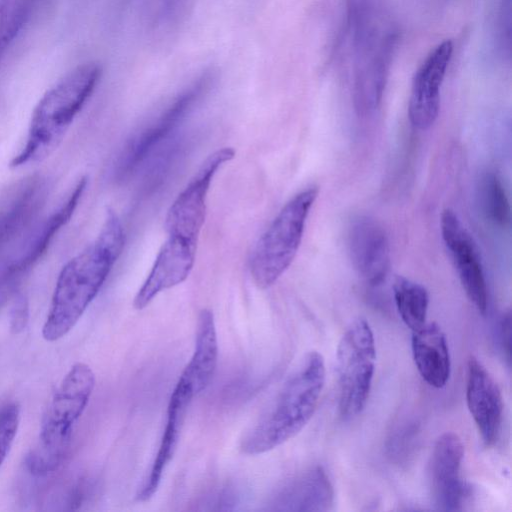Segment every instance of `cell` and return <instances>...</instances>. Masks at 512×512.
I'll return each mask as SVG.
<instances>
[{"label":"cell","mask_w":512,"mask_h":512,"mask_svg":"<svg viewBox=\"0 0 512 512\" xmlns=\"http://www.w3.org/2000/svg\"><path fill=\"white\" fill-rule=\"evenodd\" d=\"M125 234L117 214L108 210L96 239L61 269L42 337L55 342L67 335L95 299L121 255Z\"/></svg>","instance_id":"cell-1"},{"label":"cell","mask_w":512,"mask_h":512,"mask_svg":"<svg viewBox=\"0 0 512 512\" xmlns=\"http://www.w3.org/2000/svg\"><path fill=\"white\" fill-rule=\"evenodd\" d=\"M325 361L317 351L308 352L285 381L276 398L246 432L240 450L260 455L296 436L312 418L324 388Z\"/></svg>","instance_id":"cell-2"},{"label":"cell","mask_w":512,"mask_h":512,"mask_svg":"<svg viewBox=\"0 0 512 512\" xmlns=\"http://www.w3.org/2000/svg\"><path fill=\"white\" fill-rule=\"evenodd\" d=\"M102 75L96 62L78 65L40 98L31 114L25 142L10 166L43 161L62 142L74 119L95 91Z\"/></svg>","instance_id":"cell-3"},{"label":"cell","mask_w":512,"mask_h":512,"mask_svg":"<svg viewBox=\"0 0 512 512\" xmlns=\"http://www.w3.org/2000/svg\"><path fill=\"white\" fill-rule=\"evenodd\" d=\"M94 387V372L83 362L72 365L62 378L43 415L38 443L28 458L33 473L46 475L61 465Z\"/></svg>","instance_id":"cell-4"},{"label":"cell","mask_w":512,"mask_h":512,"mask_svg":"<svg viewBox=\"0 0 512 512\" xmlns=\"http://www.w3.org/2000/svg\"><path fill=\"white\" fill-rule=\"evenodd\" d=\"M317 195L318 188L314 186L296 194L258 240L250 260V273L260 289L272 286L293 262Z\"/></svg>","instance_id":"cell-5"},{"label":"cell","mask_w":512,"mask_h":512,"mask_svg":"<svg viewBox=\"0 0 512 512\" xmlns=\"http://www.w3.org/2000/svg\"><path fill=\"white\" fill-rule=\"evenodd\" d=\"M376 347L369 323L359 318L342 335L336 351L339 412L345 419L365 407L375 371Z\"/></svg>","instance_id":"cell-6"},{"label":"cell","mask_w":512,"mask_h":512,"mask_svg":"<svg viewBox=\"0 0 512 512\" xmlns=\"http://www.w3.org/2000/svg\"><path fill=\"white\" fill-rule=\"evenodd\" d=\"M211 81V74L201 76L127 141L115 164V177L118 180L129 177L172 137L173 132L208 91Z\"/></svg>","instance_id":"cell-7"},{"label":"cell","mask_w":512,"mask_h":512,"mask_svg":"<svg viewBox=\"0 0 512 512\" xmlns=\"http://www.w3.org/2000/svg\"><path fill=\"white\" fill-rule=\"evenodd\" d=\"M87 183V177H81L60 205L35 227L15 254L0 267V306L16 291L70 221Z\"/></svg>","instance_id":"cell-8"},{"label":"cell","mask_w":512,"mask_h":512,"mask_svg":"<svg viewBox=\"0 0 512 512\" xmlns=\"http://www.w3.org/2000/svg\"><path fill=\"white\" fill-rule=\"evenodd\" d=\"M234 155L233 148L224 147L205 159L167 212L165 228L168 237L198 243L205 222L206 198L210 184L217 170L225 162L233 159Z\"/></svg>","instance_id":"cell-9"},{"label":"cell","mask_w":512,"mask_h":512,"mask_svg":"<svg viewBox=\"0 0 512 512\" xmlns=\"http://www.w3.org/2000/svg\"><path fill=\"white\" fill-rule=\"evenodd\" d=\"M376 32L366 26L357 31L359 54L353 100L355 110L361 116L374 112L381 102L395 43L393 34L379 37Z\"/></svg>","instance_id":"cell-10"},{"label":"cell","mask_w":512,"mask_h":512,"mask_svg":"<svg viewBox=\"0 0 512 512\" xmlns=\"http://www.w3.org/2000/svg\"><path fill=\"white\" fill-rule=\"evenodd\" d=\"M441 234L449 251L461 285L477 310H487L488 293L479 251L457 214L445 209L440 220Z\"/></svg>","instance_id":"cell-11"},{"label":"cell","mask_w":512,"mask_h":512,"mask_svg":"<svg viewBox=\"0 0 512 512\" xmlns=\"http://www.w3.org/2000/svg\"><path fill=\"white\" fill-rule=\"evenodd\" d=\"M453 53V43L438 44L416 71L408 104L411 124L419 130L429 129L440 110V88Z\"/></svg>","instance_id":"cell-12"},{"label":"cell","mask_w":512,"mask_h":512,"mask_svg":"<svg viewBox=\"0 0 512 512\" xmlns=\"http://www.w3.org/2000/svg\"><path fill=\"white\" fill-rule=\"evenodd\" d=\"M464 445L461 438L446 432L436 441L430 460V487L438 510L457 511L466 497L467 488L461 478Z\"/></svg>","instance_id":"cell-13"},{"label":"cell","mask_w":512,"mask_h":512,"mask_svg":"<svg viewBox=\"0 0 512 512\" xmlns=\"http://www.w3.org/2000/svg\"><path fill=\"white\" fill-rule=\"evenodd\" d=\"M348 251L358 275L369 285L381 284L390 267L388 236L383 226L373 217L354 218L348 231Z\"/></svg>","instance_id":"cell-14"},{"label":"cell","mask_w":512,"mask_h":512,"mask_svg":"<svg viewBox=\"0 0 512 512\" xmlns=\"http://www.w3.org/2000/svg\"><path fill=\"white\" fill-rule=\"evenodd\" d=\"M466 402L483 441L494 444L502 425L503 398L493 376L474 356L467 362Z\"/></svg>","instance_id":"cell-15"},{"label":"cell","mask_w":512,"mask_h":512,"mask_svg":"<svg viewBox=\"0 0 512 512\" xmlns=\"http://www.w3.org/2000/svg\"><path fill=\"white\" fill-rule=\"evenodd\" d=\"M196 251V243L168 237L134 297V308L144 309L159 293L184 282L194 266Z\"/></svg>","instance_id":"cell-16"},{"label":"cell","mask_w":512,"mask_h":512,"mask_svg":"<svg viewBox=\"0 0 512 512\" xmlns=\"http://www.w3.org/2000/svg\"><path fill=\"white\" fill-rule=\"evenodd\" d=\"M195 397L191 388L178 379L168 402L165 428L157 454L142 485L136 493V499L144 502L153 497L158 490L163 473L177 449L188 407Z\"/></svg>","instance_id":"cell-17"},{"label":"cell","mask_w":512,"mask_h":512,"mask_svg":"<svg viewBox=\"0 0 512 512\" xmlns=\"http://www.w3.org/2000/svg\"><path fill=\"white\" fill-rule=\"evenodd\" d=\"M47 183L33 176L18 183L0 203V255L38 216L47 199Z\"/></svg>","instance_id":"cell-18"},{"label":"cell","mask_w":512,"mask_h":512,"mask_svg":"<svg viewBox=\"0 0 512 512\" xmlns=\"http://www.w3.org/2000/svg\"><path fill=\"white\" fill-rule=\"evenodd\" d=\"M334 504L333 486L321 466L311 467L289 480L271 500L270 510L329 511Z\"/></svg>","instance_id":"cell-19"},{"label":"cell","mask_w":512,"mask_h":512,"mask_svg":"<svg viewBox=\"0 0 512 512\" xmlns=\"http://www.w3.org/2000/svg\"><path fill=\"white\" fill-rule=\"evenodd\" d=\"M414 363L422 379L431 387H444L451 373V359L445 333L434 323L412 331Z\"/></svg>","instance_id":"cell-20"},{"label":"cell","mask_w":512,"mask_h":512,"mask_svg":"<svg viewBox=\"0 0 512 512\" xmlns=\"http://www.w3.org/2000/svg\"><path fill=\"white\" fill-rule=\"evenodd\" d=\"M218 360V340L213 312L202 309L197 318L193 354L180 375L193 391L200 394L210 384Z\"/></svg>","instance_id":"cell-21"},{"label":"cell","mask_w":512,"mask_h":512,"mask_svg":"<svg viewBox=\"0 0 512 512\" xmlns=\"http://www.w3.org/2000/svg\"><path fill=\"white\" fill-rule=\"evenodd\" d=\"M397 311L407 327L415 331L426 324L429 294L425 287L402 276L393 282Z\"/></svg>","instance_id":"cell-22"},{"label":"cell","mask_w":512,"mask_h":512,"mask_svg":"<svg viewBox=\"0 0 512 512\" xmlns=\"http://www.w3.org/2000/svg\"><path fill=\"white\" fill-rule=\"evenodd\" d=\"M481 213L493 225L505 228L510 224L511 210L506 191L493 172L482 174L477 185Z\"/></svg>","instance_id":"cell-23"},{"label":"cell","mask_w":512,"mask_h":512,"mask_svg":"<svg viewBox=\"0 0 512 512\" xmlns=\"http://www.w3.org/2000/svg\"><path fill=\"white\" fill-rule=\"evenodd\" d=\"M34 0H0V57L25 25Z\"/></svg>","instance_id":"cell-24"},{"label":"cell","mask_w":512,"mask_h":512,"mask_svg":"<svg viewBox=\"0 0 512 512\" xmlns=\"http://www.w3.org/2000/svg\"><path fill=\"white\" fill-rule=\"evenodd\" d=\"M20 424V407L11 402L0 408V467L5 461Z\"/></svg>","instance_id":"cell-25"},{"label":"cell","mask_w":512,"mask_h":512,"mask_svg":"<svg viewBox=\"0 0 512 512\" xmlns=\"http://www.w3.org/2000/svg\"><path fill=\"white\" fill-rule=\"evenodd\" d=\"M28 321V304L23 296H19L11 313V329L16 333L23 330Z\"/></svg>","instance_id":"cell-26"},{"label":"cell","mask_w":512,"mask_h":512,"mask_svg":"<svg viewBox=\"0 0 512 512\" xmlns=\"http://www.w3.org/2000/svg\"><path fill=\"white\" fill-rule=\"evenodd\" d=\"M510 312L508 311L506 314H504L502 321H501V336H502V343L504 352L506 353V357L508 361L510 360V354H511V346H510Z\"/></svg>","instance_id":"cell-27"},{"label":"cell","mask_w":512,"mask_h":512,"mask_svg":"<svg viewBox=\"0 0 512 512\" xmlns=\"http://www.w3.org/2000/svg\"><path fill=\"white\" fill-rule=\"evenodd\" d=\"M165 7L168 9V10H172L174 9L175 7L178 6L179 2H181L182 0H162Z\"/></svg>","instance_id":"cell-28"}]
</instances>
